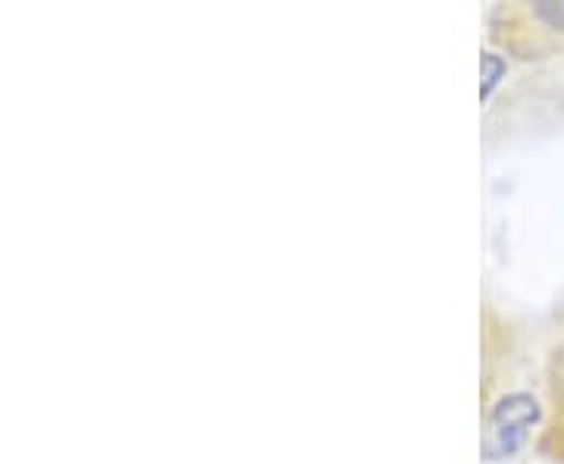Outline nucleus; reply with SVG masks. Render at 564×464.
Instances as JSON below:
<instances>
[{
	"instance_id": "1",
	"label": "nucleus",
	"mask_w": 564,
	"mask_h": 464,
	"mask_svg": "<svg viewBox=\"0 0 564 464\" xmlns=\"http://www.w3.org/2000/svg\"><path fill=\"white\" fill-rule=\"evenodd\" d=\"M489 41L514 61L564 54V0L499 3L489 13Z\"/></svg>"
},
{
	"instance_id": "2",
	"label": "nucleus",
	"mask_w": 564,
	"mask_h": 464,
	"mask_svg": "<svg viewBox=\"0 0 564 464\" xmlns=\"http://www.w3.org/2000/svg\"><path fill=\"white\" fill-rule=\"evenodd\" d=\"M540 421V404L527 392L505 396L502 402L492 404L486 414L484 449L489 458H508L527 443L533 424Z\"/></svg>"
},
{
	"instance_id": "3",
	"label": "nucleus",
	"mask_w": 564,
	"mask_h": 464,
	"mask_svg": "<svg viewBox=\"0 0 564 464\" xmlns=\"http://www.w3.org/2000/svg\"><path fill=\"white\" fill-rule=\"evenodd\" d=\"M536 449L545 458L564 464V343L545 358V418Z\"/></svg>"
}]
</instances>
